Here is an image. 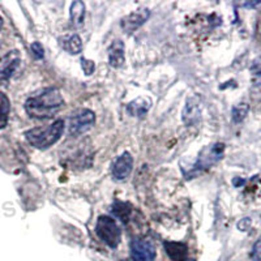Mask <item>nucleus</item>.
<instances>
[{
    "label": "nucleus",
    "mask_w": 261,
    "mask_h": 261,
    "mask_svg": "<svg viewBox=\"0 0 261 261\" xmlns=\"http://www.w3.org/2000/svg\"><path fill=\"white\" fill-rule=\"evenodd\" d=\"M64 105V99L57 88L45 89L25 102V111L33 119H49L55 117Z\"/></svg>",
    "instance_id": "1"
},
{
    "label": "nucleus",
    "mask_w": 261,
    "mask_h": 261,
    "mask_svg": "<svg viewBox=\"0 0 261 261\" xmlns=\"http://www.w3.org/2000/svg\"><path fill=\"white\" fill-rule=\"evenodd\" d=\"M64 127H65L64 120H55L50 127L29 130L25 133V137L32 146L45 150V149H49L50 146H53L54 144H57L59 141L60 137L63 136Z\"/></svg>",
    "instance_id": "2"
},
{
    "label": "nucleus",
    "mask_w": 261,
    "mask_h": 261,
    "mask_svg": "<svg viewBox=\"0 0 261 261\" xmlns=\"http://www.w3.org/2000/svg\"><path fill=\"white\" fill-rule=\"evenodd\" d=\"M95 233L110 248H117L122 240V230L115 219L109 215H101L95 225Z\"/></svg>",
    "instance_id": "3"
},
{
    "label": "nucleus",
    "mask_w": 261,
    "mask_h": 261,
    "mask_svg": "<svg viewBox=\"0 0 261 261\" xmlns=\"http://www.w3.org/2000/svg\"><path fill=\"white\" fill-rule=\"evenodd\" d=\"M95 123V115L90 110H78L69 118V128L68 132L72 137L81 136L88 132Z\"/></svg>",
    "instance_id": "4"
},
{
    "label": "nucleus",
    "mask_w": 261,
    "mask_h": 261,
    "mask_svg": "<svg viewBox=\"0 0 261 261\" xmlns=\"http://www.w3.org/2000/svg\"><path fill=\"white\" fill-rule=\"evenodd\" d=\"M223 152H225V145L222 142H217V144L209 145V146L204 148L198 154L195 170L209 169L222 158Z\"/></svg>",
    "instance_id": "5"
},
{
    "label": "nucleus",
    "mask_w": 261,
    "mask_h": 261,
    "mask_svg": "<svg viewBox=\"0 0 261 261\" xmlns=\"http://www.w3.org/2000/svg\"><path fill=\"white\" fill-rule=\"evenodd\" d=\"M133 261H154L155 247L148 239H133L130 244Z\"/></svg>",
    "instance_id": "6"
},
{
    "label": "nucleus",
    "mask_w": 261,
    "mask_h": 261,
    "mask_svg": "<svg viewBox=\"0 0 261 261\" xmlns=\"http://www.w3.org/2000/svg\"><path fill=\"white\" fill-rule=\"evenodd\" d=\"M20 64V54L13 50L0 59V85H5L14 74Z\"/></svg>",
    "instance_id": "7"
},
{
    "label": "nucleus",
    "mask_w": 261,
    "mask_h": 261,
    "mask_svg": "<svg viewBox=\"0 0 261 261\" xmlns=\"http://www.w3.org/2000/svg\"><path fill=\"white\" fill-rule=\"evenodd\" d=\"M132 169H133V158L130 153L126 152L115 159L111 167V173H113L114 179L122 182L130 177Z\"/></svg>",
    "instance_id": "8"
},
{
    "label": "nucleus",
    "mask_w": 261,
    "mask_h": 261,
    "mask_svg": "<svg viewBox=\"0 0 261 261\" xmlns=\"http://www.w3.org/2000/svg\"><path fill=\"white\" fill-rule=\"evenodd\" d=\"M149 17H150V11L148 8L137 9L122 20V28L126 33H132L148 21Z\"/></svg>",
    "instance_id": "9"
},
{
    "label": "nucleus",
    "mask_w": 261,
    "mask_h": 261,
    "mask_svg": "<svg viewBox=\"0 0 261 261\" xmlns=\"http://www.w3.org/2000/svg\"><path fill=\"white\" fill-rule=\"evenodd\" d=\"M126 57H124V43L119 39L114 41L109 50V63L111 67L120 68L124 65Z\"/></svg>",
    "instance_id": "10"
},
{
    "label": "nucleus",
    "mask_w": 261,
    "mask_h": 261,
    "mask_svg": "<svg viewBox=\"0 0 261 261\" xmlns=\"http://www.w3.org/2000/svg\"><path fill=\"white\" fill-rule=\"evenodd\" d=\"M200 105H198L197 98H190L187 101L186 109L183 110V120L187 126H194L195 123H197V120L200 119Z\"/></svg>",
    "instance_id": "11"
},
{
    "label": "nucleus",
    "mask_w": 261,
    "mask_h": 261,
    "mask_svg": "<svg viewBox=\"0 0 261 261\" xmlns=\"http://www.w3.org/2000/svg\"><path fill=\"white\" fill-rule=\"evenodd\" d=\"M163 246H165L166 254L169 255V258L173 261L186 260L188 248L184 243H179V242H165Z\"/></svg>",
    "instance_id": "12"
},
{
    "label": "nucleus",
    "mask_w": 261,
    "mask_h": 261,
    "mask_svg": "<svg viewBox=\"0 0 261 261\" xmlns=\"http://www.w3.org/2000/svg\"><path fill=\"white\" fill-rule=\"evenodd\" d=\"M60 45H62V47H63L67 53L72 54V55H77V54L81 53L82 50L81 38H80L77 34L60 38Z\"/></svg>",
    "instance_id": "13"
},
{
    "label": "nucleus",
    "mask_w": 261,
    "mask_h": 261,
    "mask_svg": "<svg viewBox=\"0 0 261 261\" xmlns=\"http://www.w3.org/2000/svg\"><path fill=\"white\" fill-rule=\"evenodd\" d=\"M69 16L74 28H81L85 20V4L82 1H73L69 9Z\"/></svg>",
    "instance_id": "14"
},
{
    "label": "nucleus",
    "mask_w": 261,
    "mask_h": 261,
    "mask_svg": "<svg viewBox=\"0 0 261 261\" xmlns=\"http://www.w3.org/2000/svg\"><path fill=\"white\" fill-rule=\"evenodd\" d=\"M149 107H150V101L146 98H137L133 102H130L127 106V111L132 117H144L148 113Z\"/></svg>",
    "instance_id": "15"
},
{
    "label": "nucleus",
    "mask_w": 261,
    "mask_h": 261,
    "mask_svg": "<svg viewBox=\"0 0 261 261\" xmlns=\"http://www.w3.org/2000/svg\"><path fill=\"white\" fill-rule=\"evenodd\" d=\"M9 109H11L9 98L4 93L0 92V128H4L7 126Z\"/></svg>",
    "instance_id": "16"
},
{
    "label": "nucleus",
    "mask_w": 261,
    "mask_h": 261,
    "mask_svg": "<svg viewBox=\"0 0 261 261\" xmlns=\"http://www.w3.org/2000/svg\"><path fill=\"white\" fill-rule=\"evenodd\" d=\"M248 113V105L246 103H239L233 109V120L235 123H240L246 118Z\"/></svg>",
    "instance_id": "17"
},
{
    "label": "nucleus",
    "mask_w": 261,
    "mask_h": 261,
    "mask_svg": "<svg viewBox=\"0 0 261 261\" xmlns=\"http://www.w3.org/2000/svg\"><path fill=\"white\" fill-rule=\"evenodd\" d=\"M251 259L254 261H261V237L256 240L251 251Z\"/></svg>",
    "instance_id": "18"
},
{
    "label": "nucleus",
    "mask_w": 261,
    "mask_h": 261,
    "mask_svg": "<svg viewBox=\"0 0 261 261\" xmlns=\"http://www.w3.org/2000/svg\"><path fill=\"white\" fill-rule=\"evenodd\" d=\"M81 67L82 69H84L85 74H93L94 73V69H95V65L94 63H93L92 60H88V59H85V58H82L81 59Z\"/></svg>",
    "instance_id": "19"
},
{
    "label": "nucleus",
    "mask_w": 261,
    "mask_h": 261,
    "mask_svg": "<svg viewBox=\"0 0 261 261\" xmlns=\"http://www.w3.org/2000/svg\"><path fill=\"white\" fill-rule=\"evenodd\" d=\"M32 53L36 59H43V57H45V50H43V46L39 42L33 43Z\"/></svg>",
    "instance_id": "20"
},
{
    "label": "nucleus",
    "mask_w": 261,
    "mask_h": 261,
    "mask_svg": "<svg viewBox=\"0 0 261 261\" xmlns=\"http://www.w3.org/2000/svg\"><path fill=\"white\" fill-rule=\"evenodd\" d=\"M251 72L255 74H261V57L254 60V63L251 65Z\"/></svg>",
    "instance_id": "21"
},
{
    "label": "nucleus",
    "mask_w": 261,
    "mask_h": 261,
    "mask_svg": "<svg viewBox=\"0 0 261 261\" xmlns=\"http://www.w3.org/2000/svg\"><path fill=\"white\" fill-rule=\"evenodd\" d=\"M258 34H259V38L261 39V16H260V20H259V24H258Z\"/></svg>",
    "instance_id": "22"
},
{
    "label": "nucleus",
    "mask_w": 261,
    "mask_h": 261,
    "mask_svg": "<svg viewBox=\"0 0 261 261\" xmlns=\"http://www.w3.org/2000/svg\"><path fill=\"white\" fill-rule=\"evenodd\" d=\"M3 28V20H1V17H0V29Z\"/></svg>",
    "instance_id": "23"
},
{
    "label": "nucleus",
    "mask_w": 261,
    "mask_h": 261,
    "mask_svg": "<svg viewBox=\"0 0 261 261\" xmlns=\"http://www.w3.org/2000/svg\"><path fill=\"white\" fill-rule=\"evenodd\" d=\"M183 261H196V260H194V259H186V260Z\"/></svg>",
    "instance_id": "24"
}]
</instances>
